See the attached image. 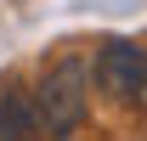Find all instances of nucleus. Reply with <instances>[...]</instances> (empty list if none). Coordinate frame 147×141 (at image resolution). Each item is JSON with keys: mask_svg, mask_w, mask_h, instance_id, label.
I'll use <instances>...</instances> for the list:
<instances>
[{"mask_svg": "<svg viewBox=\"0 0 147 141\" xmlns=\"http://www.w3.org/2000/svg\"><path fill=\"white\" fill-rule=\"evenodd\" d=\"M91 73H96V62H85V56H57L40 73L34 102H40V113H45V124H51L57 141L74 136L85 124V113H91Z\"/></svg>", "mask_w": 147, "mask_h": 141, "instance_id": "1", "label": "nucleus"}, {"mask_svg": "<svg viewBox=\"0 0 147 141\" xmlns=\"http://www.w3.org/2000/svg\"><path fill=\"white\" fill-rule=\"evenodd\" d=\"M96 85L108 90L119 107L147 113V45L102 40V51H96Z\"/></svg>", "mask_w": 147, "mask_h": 141, "instance_id": "2", "label": "nucleus"}, {"mask_svg": "<svg viewBox=\"0 0 147 141\" xmlns=\"http://www.w3.org/2000/svg\"><path fill=\"white\" fill-rule=\"evenodd\" d=\"M0 141H57L40 102H34V90L0 85Z\"/></svg>", "mask_w": 147, "mask_h": 141, "instance_id": "3", "label": "nucleus"}]
</instances>
